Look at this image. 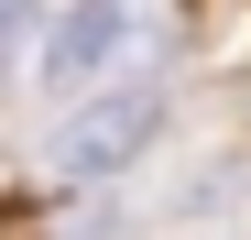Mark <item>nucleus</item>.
Returning <instances> with one entry per match:
<instances>
[{"label":"nucleus","mask_w":251,"mask_h":240,"mask_svg":"<svg viewBox=\"0 0 251 240\" xmlns=\"http://www.w3.org/2000/svg\"><path fill=\"white\" fill-rule=\"evenodd\" d=\"M153 55H164V0H66V22L33 55V88L99 98L120 76H153Z\"/></svg>","instance_id":"1"},{"label":"nucleus","mask_w":251,"mask_h":240,"mask_svg":"<svg viewBox=\"0 0 251 240\" xmlns=\"http://www.w3.org/2000/svg\"><path fill=\"white\" fill-rule=\"evenodd\" d=\"M153 131H164V88H153V76H120V88L76 98L55 131H44V175H55V186H109V175L142 164Z\"/></svg>","instance_id":"2"},{"label":"nucleus","mask_w":251,"mask_h":240,"mask_svg":"<svg viewBox=\"0 0 251 240\" xmlns=\"http://www.w3.org/2000/svg\"><path fill=\"white\" fill-rule=\"evenodd\" d=\"M33 11H44V0H0V88H11L22 55H33Z\"/></svg>","instance_id":"3"},{"label":"nucleus","mask_w":251,"mask_h":240,"mask_svg":"<svg viewBox=\"0 0 251 240\" xmlns=\"http://www.w3.org/2000/svg\"><path fill=\"white\" fill-rule=\"evenodd\" d=\"M11 218H22V208H11V196H0V240H11Z\"/></svg>","instance_id":"4"}]
</instances>
